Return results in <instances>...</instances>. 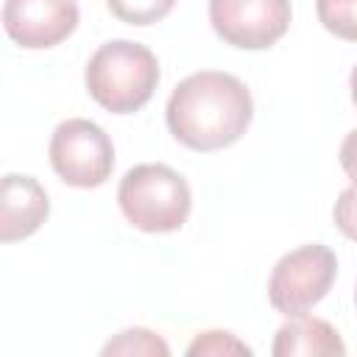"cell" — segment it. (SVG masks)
<instances>
[{"label": "cell", "instance_id": "8fae6325", "mask_svg": "<svg viewBox=\"0 0 357 357\" xmlns=\"http://www.w3.org/2000/svg\"><path fill=\"white\" fill-rule=\"evenodd\" d=\"M315 14L329 33L357 42V0H315Z\"/></svg>", "mask_w": 357, "mask_h": 357}, {"label": "cell", "instance_id": "52a82bcc", "mask_svg": "<svg viewBox=\"0 0 357 357\" xmlns=\"http://www.w3.org/2000/svg\"><path fill=\"white\" fill-rule=\"evenodd\" d=\"M78 25L75 0H6L3 28L25 50H47L64 42Z\"/></svg>", "mask_w": 357, "mask_h": 357}, {"label": "cell", "instance_id": "7a4b0ae2", "mask_svg": "<svg viewBox=\"0 0 357 357\" xmlns=\"http://www.w3.org/2000/svg\"><path fill=\"white\" fill-rule=\"evenodd\" d=\"M84 86L112 114L139 112L159 86V61L151 47L131 39L103 42L86 61Z\"/></svg>", "mask_w": 357, "mask_h": 357}, {"label": "cell", "instance_id": "6da1fadb", "mask_svg": "<svg viewBox=\"0 0 357 357\" xmlns=\"http://www.w3.org/2000/svg\"><path fill=\"white\" fill-rule=\"evenodd\" d=\"M254 120L248 86L220 70H201L178 81L165 106V123L176 142L209 153L234 145Z\"/></svg>", "mask_w": 357, "mask_h": 357}, {"label": "cell", "instance_id": "2e32d148", "mask_svg": "<svg viewBox=\"0 0 357 357\" xmlns=\"http://www.w3.org/2000/svg\"><path fill=\"white\" fill-rule=\"evenodd\" d=\"M349 89H351V103L357 106V64H354V70L349 75Z\"/></svg>", "mask_w": 357, "mask_h": 357}, {"label": "cell", "instance_id": "7c38bea8", "mask_svg": "<svg viewBox=\"0 0 357 357\" xmlns=\"http://www.w3.org/2000/svg\"><path fill=\"white\" fill-rule=\"evenodd\" d=\"M106 6L126 25H153L173 11L176 0H106Z\"/></svg>", "mask_w": 357, "mask_h": 357}, {"label": "cell", "instance_id": "30bf717a", "mask_svg": "<svg viewBox=\"0 0 357 357\" xmlns=\"http://www.w3.org/2000/svg\"><path fill=\"white\" fill-rule=\"evenodd\" d=\"M100 354H142V357H167L170 354V346L151 329H142V326H134V329H123L120 335H114L103 349Z\"/></svg>", "mask_w": 357, "mask_h": 357}, {"label": "cell", "instance_id": "ba28073f", "mask_svg": "<svg viewBox=\"0 0 357 357\" xmlns=\"http://www.w3.org/2000/svg\"><path fill=\"white\" fill-rule=\"evenodd\" d=\"M50 215L45 187L25 173H6L0 184V240L17 243L31 237Z\"/></svg>", "mask_w": 357, "mask_h": 357}, {"label": "cell", "instance_id": "4fadbf2b", "mask_svg": "<svg viewBox=\"0 0 357 357\" xmlns=\"http://www.w3.org/2000/svg\"><path fill=\"white\" fill-rule=\"evenodd\" d=\"M190 357H226V354H251V346H245L240 337H234L231 332H220V329H209V332H198L195 340L187 346Z\"/></svg>", "mask_w": 357, "mask_h": 357}, {"label": "cell", "instance_id": "8992f818", "mask_svg": "<svg viewBox=\"0 0 357 357\" xmlns=\"http://www.w3.org/2000/svg\"><path fill=\"white\" fill-rule=\"evenodd\" d=\"M290 20V0H209L212 31L240 50H265L276 45L287 33Z\"/></svg>", "mask_w": 357, "mask_h": 357}, {"label": "cell", "instance_id": "277c9868", "mask_svg": "<svg viewBox=\"0 0 357 357\" xmlns=\"http://www.w3.org/2000/svg\"><path fill=\"white\" fill-rule=\"evenodd\" d=\"M337 257L324 243H310L287 251L271 271L268 301L276 312L293 318L310 312L335 284Z\"/></svg>", "mask_w": 357, "mask_h": 357}, {"label": "cell", "instance_id": "5b68a950", "mask_svg": "<svg viewBox=\"0 0 357 357\" xmlns=\"http://www.w3.org/2000/svg\"><path fill=\"white\" fill-rule=\"evenodd\" d=\"M47 156L53 173L78 190L106 184L114 170V145L109 134L86 117L61 120L50 134Z\"/></svg>", "mask_w": 357, "mask_h": 357}, {"label": "cell", "instance_id": "9a60e30c", "mask_svg": "<svg viewBox=\"0 0 357 357\" xmlns=\"http://www.w3.org/2000/svg\"><path fill=\"white\" fill-rule=\"evenodd\" d=\"M337 159H340V167L343 173L351 178V184L357 187V128H351L343 142H340V151H337Z\"/></svg>", "mask_w": 357, "mask_h": 357}, {"label": "cell", "instance_id": "5bb4252c", "mask_svg": "<svg viewBox=\"0 0 357 357\" xmlns=\"http://www.w3.org/2000/svg\"><path fill=\"white\" fill-rule=\"evenodd\" d=\"M332 220H335V226L340 229L343 237L357 243V187L354 184L346 187L337 195V201L332 206Z\"/></svg>", "mask_w": 357, "mask_h": 357}, {"label": "cell", "instance_id": "e0dca14e", "mask_svg": "<svg viewBox=\"0 0 357 357\" xmlns=\"http://www.w3.org/2000/svg\"><path fill=\"white\" fill-rule=\"evenodd\" d=\"M354 301H357V287H354Z\"/></svg>", "mask_w": 357, "mask_h": 357}, {"label": "cell", "instance_id": "9c48e42d", "mask_svg": "<svg viewBox=\"0 0 357 357\" xmlns=\"http://www.w3.org/2000/svg\"><path fill=\"white\" fill-rule=\"evenodd\" d=\"M273 357H343L346 354V343L340 340L337 329L324 321V318H312V315H293L287 318L273 337L271 346Z\"/></svg>", "mask_w": 357, "mask_h": 357}, {"label": "cell", "instance_id": "3957f363", "mask_svg": "<svg viewBox=\"0 0 357 357\" xmlns=\"http://www.w3.org/2000/svg\"><path fill=\"white\" fill-rule=\"evenodd\" d=\"M117 206L134 229L148 234H167L187 223L192 192L178 170L159 162H142L126 170L120 178Z\"/></svg>", "mask_w": 357, "mask_h": 357}]
</instances>
